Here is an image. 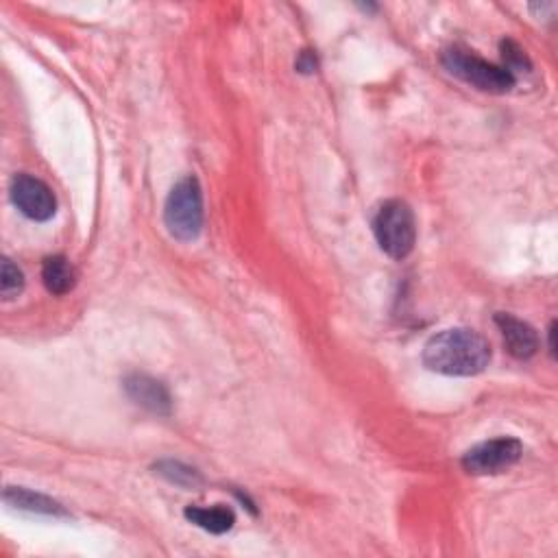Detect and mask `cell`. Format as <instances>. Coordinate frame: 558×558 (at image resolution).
I'll return each mask as SVG.
<instances>
[{
    "mask_svg": "<svg viewBox=\"0 0 558 558\" xmlns=\"http://www.w3.org/2000/svg\"><path fill=\"white\" fill-rule=\"evenodd\" d=\"M491 345L478 332L467 327H452L443 330L423 347V365L434 373L443 375H478L489 367Z\"/></svg>",
    "mask_w": 558,
    "mask_h": 558,
    "instance_id": "cell-1",
    "label": "cell"
},
{
    "mask_svg": "<svg viewBox=\"0 0 558 558\" xmlns=\"http://www.w3.org/2000/svg\"><path fill=\"white\" fill-rule=\"evenodd\" d=\"M373 234L388 258H408L417 242V223L410 205L399 199L384 201L373 216Z\"/></svg>",
    "mask_w": 558,
    "mask_h": 558,
    "instance_id": "cell-3",
    "label": "cell"
},
{
    "mask_svg": "<svg viewBox=\"0 0 558 558\" xmlns=\"http://www.w3.org/2000/svg\"><path fill=\"white\" fill-rule=\"evenodd\" d=\"M125 391L133 402L155 412V415H171L173 404L171 395H168V388L155 378H149V375L142 373H131L125 380Z\"/></svg>",
    "mask_w": 558,
    "mask_h": 558,
    "instance_id": "cell-8",
    "label": "cell"
},
{
    "mask_svg": "<svg viewBox=\"0 0 558 558\" xmlns=\"http://www.w3.org/2000/svg\"><path fill=\"white\" fill-rule=\"evenodd\" d=\"M155 471L160 473L164 480H168L171 484H177V487H186V489H194L199 487L203 482L201 473L197 469H192L179 460H162V463L155 465Z\"/></svg>",
    "mask_w": 558,
    "mask_h": 558,
    "instance_id": "cell-12",
    "label": "cell"
},
{
    "mask_svg": "<svg viewBox=\"0 0 558 558\" xmlns=\"http://www.w3.org/2000/svg\"><path fill=\"white\" fill-rule=\"evenodd\" d=\"M203 218V190L199 179L194 175L179 179L164 205L168 234L181 242L197 240L203 229Z\"/></svg>",
    "mask_w": 558,
    "mask_h": 558,
    "instance_id": "cell-2",
    "label": "cell"
},
{
    "mask_svg": "<svg viewBox=\"0 0 558 558\" xmlns=\"http://www.w3.org/2000/svg\"><path fill=\"white\" fill-rule=\"evenodd\" d=\"M42 279L48 293L68 295L77 286V271L64 256H51L42 264Z\"/></svg>",
    "mask_w": 558,
    "mask_h": 558,
    "instance_id": "cell-10",
    "label": "cell"
},
{
    "mask_svg": "<svg viewBox=\"0 0 558 558\" xmlns=\"http://www.w3.org/2000/svg\"><path fill=\"white\" fill-rule=\"evenodd\" d=\"M186 519L190 521V524L212 532V535H223V532L232 530L236 524L234 511L223 504H216L210 508L190 506V508H186Z\"/></svg>",
    "mask_w": 558,
    "mask_h": 558,
    "instance_id": "cell-11",
    "label": "cell"
},
{
    "mask_svg": "<svg viewBox=\"0 0 558 558\" xmlns=\"http://www.w3.org/2000/svg\"><path fill=\"white\" fill-rule=\"evenodd\" d=\"M521 454H524V445L513 436H500V439L471 447L463 456V467L473 476H489V473H502L517 465Z\"/></svg>",
    "mask_w": 558,
    "mask_h": 558,
    "instance_id": "cell-5",
    "label": "cell"
},
{
    "mask_svg": "<svg viewBox=\"0 0 558 558\" xmlns=\"http://www.w3.org/2000/svg\"><path fill=\"white\" fill-rule=\"evenodd\" d=\"M443 66L447 68V72H452L454 77L463 79L469 86L482 92L504 94L511 90L517 81L504 66L484 62V59L471 55L469 51H460V48H450V51L443 53Z\"/></svg>",
    "mask_w": 558,
    "mask_h": 558,
    "instance_id": "cell-4",
    "label": "cell"
},
{
    "mask_svg": "<svg viewBox=\"0 0 558 558\" xmlns=\"http://www.w3.org/2000/svg\"><path fill=\"white\" fill-rule=\"evenodd\" d=\"M11 201L31 221H51L57 212L53 190L42 179L31 175H18L11 181Z\"/></svg>",
    "mask_w": 558,
    "mask_h": 558,
    "instance_id": "cell-6",
    "label": "cell"
},
{
    "mask_svg": "<svg viewBox=\"0 0 558 558\" xmlns=\"http://www.w3.org/2000/svg\"><path fill=\"white\" fill-rule=\"evenodd\" d=\"M495 325L500 327L506 349L511 351L515 358L530 360L539 351V334L530 323L513 317V314L497 312Z\"/></svg>",
    "mask_w": 558,
    "mask_h": 558,
    "instance_id": "cell-7",
    "label": "cell"
},
{
    "mask_svg": "<svg viewBox=\"0 0 558 558\" xmlns=\"http://www.w3.org/2000/svg\"><path fill=\"white\" fill-rule=\"evenodd\" d=\"M24 288V275L18 266L9 258L3 260V269H0V293L9 301L22 293Z\"/></svg>",
    "mask_w": 558,
    "mask_h": 558,
    "instance_id": "cell-13",
    "label": "cell"
},
{
    "mask_svg": "<svg viewBox=\"0 0 558 558\" xmlns=\"http://www.w3.org/2000/svg\"><path fill=\"white\" fill-rule=\"evenodd\" d=\"M317 57H314L312 51H303L297 59V70L303 72V75H312V72H317Z\"/></svg>",
    "mask_w": 558,
    "mask_h": 558,
    "instance_id": "cell-15",
    "label": "cell"
},
{
    "mask_svg": "<svg viewBox=\"0 0 558 558\" xmlns=\"http://www.w3.org/2000/svg\"><path fill=\"white\" fill-rule=\"evenodd\" d=\"M502 57H504V68L511 72L513 77L517 75V72H530V68H532L528 55L521 51V46L515 44L513 40L502 42Z\"/></svg>",
    "mask_w": 558,
    "mask_h": 558,
    "instance_id": "cell-14",
    "label": "cell"
},
{
    "mask_svg": "<svg viewBox=\"0 0 558 558\" xmlns=\"http://www.w3.org/2000/svg\"><path fill=\"white\" fill-rule=\"evenodd\" d=\"M548 336H550V354L554 356V354H556V343H554V336H556V323H554V321L550 323V330H548Z\"/></svg>",
    "mask_w": 558,
    "mask_h": 558,
    "instance_id": "cell-16",
    "label": "cell"
},
{
    "mask_svg": "<svg viewBox=\"0 0 558 558\" xmlns=\"http://www.w3.org/2000/svg\"><path fill=\"white\" fill-rule=\"evenodd\" d=\"M3 500L18 508V511H27V513H38V515H51V517H66V508L55 502L53 497L35 493L29 489L22 487H7L3 493Z\"/></svg>",
    "mask_w": 558,
    "mask_h": 558,
    "instance_id": "cell-9",
    "label": "cell"
}]
</instances>
